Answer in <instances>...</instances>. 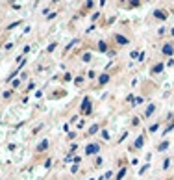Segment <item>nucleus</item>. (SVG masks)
<instances>
[{
	"mask_svg": "<svg viewBox=\"0 0 174 180\" xmlns=\"http://www.w3.org/2000/svg\"><path fill=\"white\" fill-rule=\"evenodd\" d=\"M80 115H83V117L93 115V100H91V97H83V100L80 104Z\"/></svg>",
	"mask_w": 174,
	"mask_h": 180,
	"instance_id": "1",
	"label": "nucleus"
},
{
	"mask_svg": "<svg viewBox=\"0 0 174 180\" xmlns=\"http://www.w3.org/2000/svg\"><path fill=\"white\" fill-rule=\"evenodd\" d=\"M152 15H154V19H158V20H161V23H165V20L169 19V11L167 9H159V8H156L154 11H152Z\"/></svg>",
	"mask_w": 174,
	"mask_h": 180,
	"instance_id": "2",
	"label": "nucleus"
},
{
	"mask_svg": "<svg viewBox=\"0 0 174 180\" xmlns=\"http://www.w3.org/2000/svg\"><path fill=\"white\" fill-rule=\"evenodd\" d=\"M100 152V143H89L85 147V156H96Z\"/></svg>",
	"mask_w": 174,
	"mask_h": 180,
	"instance_id": "3",
	"label": "nucleus"
},
{
	"mask_svg": "<svg viewBox=\"0 0 174 180\" xmlns=\"http://www.w3.org/2000/svg\"><path fill=\"white\" fill-rule=\"evenodd\" d=\"M161 54L163 56H174V43H163L161 45Z\"/></svg>",
	"mask_w": 174,
	"mask_h": 180,
	"instance_id": "4",
	"label": "nucleus"
},
{
	"mask_svg": "<svg viewBox=\"0 0 174 180\" xmlns=\"http://www.w3.org/2000/svg\"><path fill=\"white\" fill-rule=\"evenodd\" d=\"M113 41H115L117 45H121V47L130 45V39H128L126 35H122V34H115V35H113Z\"/></svg>",
	"mask_w": 174,
	"mask_h": 180,
	"instance_id": "5",
	"label": "nucleus"
},
{
	"mask_svg": "<svg viewBox=\"0 0 174 180\" xmlns=\"http://www.w3.org/2000/svg\"><path fill=\"white\" fill-rule=\"evenodd\" d=\"M156 108H158V106H156L154 102H150V104L146 106V110L143 111V117H145V119H148V117H152V115H154V111H156Z\"/></svg>",
	"mask_w": 174,
	"mask_h": 180,
	"instance_id": "6",
	"label": "nucleus"
},
{
	"mask_svg": "<svg viewBox=\"0 0 174 180\" xmlns=\"http://www.w3.org/2000/svg\"><path fill=\"white\" fill-rule=\"evenodd\" d=\"M145 139H146V136H145V134L137 136V139H135V143H134V149H135V151L143 149V147H145Z\"/></svg>",
	"mask_w": 174,
	"mask_h": 180,
	"instance_id": "7",
	"label": "nucleus"
},
{
	"mask_svg": "<svg viewBox=\"0 0 174 180\" xmlns=\"http://www.w3.org/2000/svg\"><path fill=\"white\" fill-rule=\"evenodd\" d=\"M163 69H165V63L158 61V63H154V67L150 69V72H152V75H159V72H163Z\"/></svg>",
	"mask_w": 174,
	"mask_h": 180,
	"instance_id": "8",
	"label": "nucleus"
},
{
	"mask_svg": "<svg viewBox=\"0 0 174 180\" xmlns=\"http://www.w3.org/2000/svg\"><path fill=\"white\" fill-rule=\"evenodd\" d=\"M48 147H50L48 139H43V141H39V145L35 147V151H37V152H46V151H48Z\"/></svg>",
	"mask_w": 174,
	"mask_h": 180,
	"instance_id": "9",
	"label": "nucleus"
},
{
	"mask_svg": "<svg viewBox=\"0 0 174 180\" xmlns=\"http://www.w3.org/2000/svg\"><path fill=\"white\" fill-rule=\"evenodd\" d=\"M110 78H111V76L107 75V72H104V75H100V76H98V84H100V86H106V84L110 82Z\"/></svg>",
	"mask_w": 174,
	"mask_h": 180,
	"instance_id": "10",
	"label": "nucleus"
},
{
	"mask_svg": "<svg viewBox=\"0 0 174 180\" xmlns=\"http://www.w3.org/2000/svg\"><path fill=\"white\" fill-rule=\"evenodd\" d=\"M96 132H100V124H91L89 130H87V136H94Z\"/></svg>",
	"mask_w": 174,
	"mask_h": 180,
	"instance_id": "11",
	"label": "nucleus"
},
{
	"mask_svg": "<svg viewBox=\"0 0 174 180\" xmlns=\"http://www.w3.org/2000/svg\"><path fill=\"white\" fill-rule=\"evenodd\" d=\"M169 145H170V143H169L167 139H165V141H161V143L158 145V151H159V152H165V151L169 149Z\"/></svg>",
	"mask_w": 174,
	"mask_h": 180,
	"instance_id": "12",
	"label": "nucleus"
},
{
	"mask_svg": "<svg viewBox=\"0 0 174 180\" xmlns=\"http://www.w3.org/2000/svg\"><path fill=\"white\" fill-rule=\"evenodd\" d=\"M96 48H98V50L102 52V54H104V52H107V43H106V41H98V45H96Z\"/></svg>",
	"mask_w": 174,
	"mask_h": 180,
	"instance_id": "13",
	"label": "nucleus"
},
{
	"mask_svg": "<svg viewBox=\"0 0 174 180\" xmlns=\"http://www.w3.org/2000/svg\"><path fill=\"white\" fill-rule=\"evenodd\" d=\"M126 171H128V169H126V167H122V169H121V171H118V173H117L115 180H122V178L126 176Z\"/></svg>",
	"mask_w": 174,
	"mask_h": 180,
	"instance_id": "14",
	"label": "nucleus"
},
{
	"mask_svg": "<svg viewBox=\"0 0 174 180\" xmlns=\"http://www.w3.org/2000/svg\"><path fill=\"white\" fill-rule=\"evenodd\" d=\"M128 6L135 9V8H139V6H141V0H128Z\"/></svg>",
	"mask_w": 174,
	"mask_h": 180,
	"instance_id": "15",
	"label": "nucleus"
},
{
	"mask_svg": "<svg viewBox=\"0 0 174 180\" xmlns=\"http://www.w3.org/2000/svg\"><path fill=\"white\" fill-rule=\"evenodd\" d=\"M93 59V54H91V52H85V54L82 56V61H85V63H89Z\"/></svg>",
	"mask_w": 174,
	"mask_h": 180,
	"instance_id": "16",
	"label": "nucleus"
},
{
	"mask_svg": "<svg viewBox=\"0 0 174 180\" xmlns=\"http://www.w3.org/2000/svg\"><path fill=\"white\" fill-rule=\"evenodd\" d=\"M169 167H170V158H165V160H163V165H161V169H163V171H167Z\"/></svg>",
	"mask_w": 174,
	"mask_h": 180,
	"instance_id": "17",
	"label": "nucleus"
},
{
	"mask_svg": "<svg viewBox=\"0 0 174 180\" xmlns=\"http://www.w3.org/2000/svg\"><path fill=\"white\" fill-rule=\"evenodd\" d=\"M170 130H174V121H170V123L167 124V128H165V130H163V136H165V134H169Z\"/></svg>",
	"mask_w": 174,
	"mask_h": 180,
	"instance_id": "18",
	"label": "nucleus"
},
{
	"mask_svg": "<svg viewBox=\"0 0 174 180\" xmlns=\"http://www.w3.org/2000/svg\"><path fill=\"white\" fill-rule=\"evenodd\" d=\"M2 97H4L6 100H8V99H11V97H13V89H8V91H4V93H2Z\"/></svg>",
	"mask_w": 174,
	"mask_h": 180,
	"instance_id": "19",
	"label": "nucleus"
},
{
	"mask_svg": "<svg viewBox=\"0 0 174 180\" xmlns=\"http://www.w3.org/2000/svg\"><path fill=\"white\" fill-rule=\"evenodd\" d=\"M74 84H76L78 87H82V86H83V76H76V78H74Z\"/></svg>",
	"mask_w": 174,
	"mask_h": 180,
	"instance_id": "20",
	"label": "nucleus"
},
{
	"mask_svg": "<svg viewBox=\"0 0 174 180\" xmlns=\"http://www.w3.org/2000/svg\"><path fill=\"white\" fill-rule=\"evenodd\" d=\"M158 128H159V123H154V124H152L150 128H148V132H150V134H154V132H158Z\"/></svg>",
	"mask_w": 174,
	"mask_h": 180,
	"instance_id": "21",
	"label": "nucleus"
},
{
	"mask_svg": "<svg viewBox=\"0 0 174 180\" xmlns=\"http://www.w3.org/2000/svg\"><path fill=\"white\" fill-rule=\"evenodd\" d=\"M102 137H104V141H110V139H111V136H110V132H107L106 128L102 130Z\"/></svg>",
	"mask_w": 174,
	"mask_h": 180,
	"instance_id": "22",
	"label": "nucleus"
},
{
	"mask_svg": "<svg viewBox=\"0 0 174 180\" xmlns=\"http://www.w3.org/2000/svg\"><path fill=\"white\" fill-rule=\"evenodd\" d=\"M9 84H11V87H13V89H17V87L20 86V80H17V78H15V80H9Z\"/></svg>",
	"mask_w": 174,
	"mask_h": 180,
	"instance_id": "23",
	"label": "nucleus"
},
{
	"mask_svg": "<svg viewBox=\"0 0 174 180\" xmlns=\"http://www.w3.org/2000/svg\"><path fill=\"white\" fill-rule=\"evenodd\" d=\"M139 52H141V50H132V52H130V58H132V59H137V58H139Z\"/></svg>",
	"mask_w": 174,
	"mask_h": 180,
	"instance_id": "24",
	"label": "nucleus"
},
{
	"mask_svg": "<svg viewBox=\"0 0 174 180\" xmlns=\"http://www.w3.org/2000/svg\"><path fill=\"white\" fill-rule=\"evenodd\" d=\"M111 176H113V171H107V173H106L104 176H100L98 180H107V178H111Z\"/></svg>",
	"mask_w": 174,
	"mask_h": 180,
	"instance_id": "25",
	"label": "nucleus"
},
{
	"mask_svg": "<svg viewBox=\"0 0 174 180\" xmlns=\"http://www.w3.org/2000/svg\"><path fill=\"white\" fill-rule=\"evenodd\" d=\"M102 162H104V160H102V156H96V160H94V167H100Z\"/></svg>",
	"mask_w": 174,
	"mask_h": 180,
	"instance_id": "26",
	"label": "nucleus"
},
{
	"mask_svg": "<svg viewBox=\"0 0 174 180\" xmlns=\"http://www.w3.org/2000/svg\"><path fill=\"white\" fill-rule=\"evenodd\" d=\"M148 169H150V165H148V163H146V165H143V167L139 169V175H145V173L148 171Z\"/></svg>",
	"mask_w": 174,
	"mask_h": 180,
	"instance_id": "27",
	"label": "nucleus"
},
{
	"mask_svg": "<svg viewBox=\"0 0 174 180\" xmlns=\"http://www.w3.org/2000/svg\"><path fill=\"white\" fill-rule=\"evenodd\" d=\"M93 4H94L93 0H85V4H83V6H85L87 9H93Z\"/></svg>",
	"mask_w": 174,
	"mask_h": 180,
	"instance_id": "28",
	"label": "nucleus"
},
{
	"mask_svg": "<svg viewBox=\"0 0 174 180\" xmlns=\"http://www.w3.org/2000/svg\"><path fill=\"white\" fill-rule=\"evenodd\" d=\"M126 102H130V104L134 106V102H135V97H134V95H128V97H126Z\"/></svg>",
	"mask_w": 174,
	"mask_h": 180,
	"instance_id": "29",
	"label": "nucleus"
},
{
	"mask_svg": "<svg viewBox=\"0 0 174 180\" xmlns=\"http://www.w3.org/2000/svg\"><path fill=\"white\" fill-rule=\"evenodd\" d=\"M56 47H58V43H52V45H48L46 52H54V50H56Z\"/></svg>",
	"mask_w": 174,
	"mask_h": 180,
	"instance_id": "30",
	"label": "nucleus"
},
{
	"mask_svg": "<svg viewBox=\"0 0 174 180\" xmlns=\"http://www.w3.org/2000/svg\"><path fill=\"white\" fill-rule=\"evenodd\" d=\"M139 123H141L139 117H134V119H132V126H139Z\"/></svg>",
	"mask_w": 174,
	"mask_h": 180,
	"instance_id": "31",
	"label": "nucleus"
},
{
	"mask_svg": "<svg viewBox=\"0 0 174 180\" xmlns=\"http://www.w3.org/2000/svg\"><path fill=\"white\" fill-rule=\"evenodd\" d=\"M143 102H145V99H143V97H137V99H135V102H134V106H137V104H143Z\"/></svg>",
	"mask_w": 174,
	"mask_h": 180,
	"instance_id": "32",
	"label": "nucleus"
},
{
	"mask_svg": "<svg viewBox=\"0 0 174 180\" xmlns=\"http://www.w3.org/2000/svg\"><path fill=\"white\" fill-rule=\"evenodd\" d=\"M19 24H20V20H17V23H13V24H9V26H8V30H13V28H17Z\"/></svg>",
	"mask_w": 174,
	"mask_h": 180,
	"instance_id": "33",
	"label": "nucleus"
},
{
	"mask_svg": "<svg viewBox=\"0 0 174 180\" xmlns=\"http://www.w3.org/2000/svg\"><path fill=\"white\" fill-rule=\"evenodd\" d=\"M50 165H52V160H50V158H46V162H45V169H50Z\"/></svg>",
	"mask_w": 174,
	"mask_h": 180,
	"instance_id": "34",
	"label": "nucleus"
},
{
	"mask_svg": "<svg viewBox=\"0 0 174 180\" xmlns=\"http://www.w3.org/2000/svg\"><path fill=\"white\" fill-rule=\"evenodd\" d=\"M126 136H128V132H124V134H122V136H121V137H118V141H117V143H122V141H124V139H126Z\"/></svg>",
	"mask_w": 174,
	"mask_h": 180,
	"instance_id": "35",
	"label": "nucleus"
},
{
	"mask_svg": "<svg viewBox=\"0 0 174 180\" xmlns=\"http://www.w3.org/2000/svg\"><path fill=\"white\" fill-rule=\"evenodd\" d=\"M72 162H74V163H76V165H78V163H80V162H82V158H80V156H74V158H72Z\"/></svg>",
	"mask_w": 174,
	"mask_h": 180,
	"instance_id": "36",
	"label": "nucleus"
},
{
	"mask_svg": "<svg viewBox=\"0 0 174 180\" xmlns=\"http://www.w3.org/2000/svg\"><path fill=\"white\" fill-rule=\"evenodd\" d=\"M165 32H167V30H165V28H163V26H161V28L158 30V35H165Z\"/></svg>",
	"mask_w": 174,
	"mask_h": 180,
	"instance_id": "37",
	"label": "nucleus"
},
{
	"mask_svg": "<svg viewBox=\"0 0 174 180\" xmlns=\"http://www.w3.org/2000/svg\"><path fill=\"white\" fill-rule=\"evenodd\" d=\"M70 173H72V175H74V173H78V165H76V163L70 167Z\"/></svg>",
	"mask_w": 174,
	"mask_h": 180,
	"instance_id": "38",
	"label": "nucleus"
},
{
	"mask_svg": "<svg viewBox=\"0 0 174 180\" xmlns=\"http://www.w3.org/2000/svg\"><path fill=\"white\" fill-rule=\"evenodd\" d=\"M56 17H58V13H56V11H54V13H50V15H48L46 19H48V20H52V19H56Z\"/></svg>",
	"mask_w": 174,
	"mask_h": 180,
	"instance_id": "39",
	"label": "nucleus"
},
{
	"mask_svg": "<svg viewBox=\"0 0 174 180\" xmlns=\"http://www.w3.org/2000/svg\"><path fill=\"white\" fill-rule=\"evenodd\" d=\"M30 50H32V47H30V45H28V47H24V48H22V54H28Z\"/></svg>",
	"mask_w": 174,
	"mask_h": 180,
	"instance_id": "40",
	"label": "nucleus"
},
{
	"mask_svg": "<svg viewBox=\"0 0 174 180\" xmlns=\"http://www.w3.org/2000/svg\"><path fill=\"white\" fill-rule=\"evenodd\" d=\"M83 126H85V121H83V119H82V121H78V128H80V130L83 128Z\"/></svg>",
	"mask_w": 174,
	"mask_h": 180,
	"instance_id": "41",
	"label": "nucleus"
},
{
	"mask_svg": "<svg viewBox=\"0 0 174 180\" xmlns=\"http://www.w3.org/2000/svg\"><path fill=\"white\" fill-rule=\"evenodd\" d=\"M137 59H139V61H143V59H145V52H139V58H137Z\"/></svg>",
	"mask_w": 174,
	"mask_h": 180,
	"instance_id": "42",
	"label": "nucleus"
},
{
	"mask_svg": "<svg viewBox=\"0 0 174 180\" xmlns=\"http://www.w3.org/2000/svg\"><path fill=\"white\" fill-rule=\"evenodd\" d=\"M169 34H170V37H174V26H172V28L169 30Z\"/></svg>",
	"mask_w": 174,
	"mask_h": 180,
	"instance_id": "43",
	"label": "nucleus"
},
{
	"mask_svg": "<svg viewBox=\"0 0 174 180\" xmlns=\"http://www.w3.org/2000/svg\"><path fill=\"white\" fill-rule=\"evenodd\" d=\"M145 2H150V0H145Z\"/></svg>",
	"mask_w": 174,
	"mask_h": 180,
	"instance_id": "44",
	"label": "nucleus"
},
{
	"mask_svg": "<svg viewBox=\"0 0 174 180\" xmlns=\"http://www.w3.org/2000/svg\"><path fill=\"white\" fill-rule=\"evenodd\" d=\"M121 2H126V0H121Z\"/></svg>",
	"mask_w": 174,
	"mask_h": 180,
	"instance_id": "45",
	"label": "nucleus"
},
{
	"mask_svg": "<svg viewBox=\"0 0 174 180\" xmlns=\"http://www.w3.org/2000/svg\"><path fill=\"white\" fill-rule=\"evenodd\" d=\"M156 180H161V178H156Z\"/></svg>",
	"mask_w": 174,
	"mask_h": 180,
	"instance_id": "46",
	"label": "nucleus"
}]
</instances>
